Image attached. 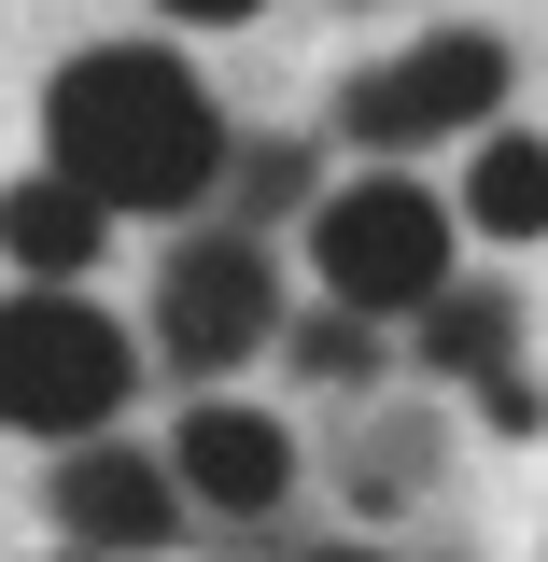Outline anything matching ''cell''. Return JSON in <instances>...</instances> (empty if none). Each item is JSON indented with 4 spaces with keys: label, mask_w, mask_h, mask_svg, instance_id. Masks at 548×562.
Here are the masks:
<instances>
[{
    "label": "cell",
    "mask_w": 548,
    "mask_h": 562,
    "mask_svg": "<svg viewBox=\"0 0 548 562\" xmlns=\"http://www.w3.org/2000/svg\"><path fill=\"white\" fill-rule=\"evenodd\" d=\"M492 113H506V43H492V29H422L409 57L351 70L338 140H366V155H422V140H479Z\"/></svg>",
    "instance_id": "cell-5"
},
{
    "label": "cell",
    "mask_w": 548,
    "mask_h": 562,
    "mask_svg": "<svg viewBox=\"0 0 548 562\" xmlns=\"http://www.w3.org/2000/svg\"><path fill=\"white\" fill-rule=\"evenodd\" d=\"M43 169H70L113 225H183L225 198V113L155 43H85L43 85Z\"/></svg>",
    "instance_id": "cell-1"
},
{
    "label": "cell",
    "mask_w": 548,
    "mask_h": 562,
    "mask_svg": "<svg viewBox=\"0 0 548 562\" xmlns=\"http://www.w3.org/2000/svg\"><path fill=\"white\" fill-rule=\"evenodd\" d=\"M479 394V422L492 436H548V394H535V366H492V380H465Z\"/></svg>",
    "instance_id": "cell-13"
},
{
    "label": "cell",
    "mask_w": 548,
    "mask_h": 562,
    "mask_svg": "<svg viewBox=\"0 0 548 562\" xmlns=\"http://www.w3.org/2000/svg\"><path fill=\"white\" fill-rule=\"evenodd\" d=\"M295 562H394V549H295Z\"/></svg>",
    "instance_id": "cell-15"
},
{
    "label": "cell",
    "mask_w": 548,
    "mask_h": 562,
    "mask_svg": "<svg viewBox=\"0 0 548 562\" xmlns=\"http://www.w3.org/2000/svg\"><path fill=\"white\" fill-rule=\"evenodd\" d=\"M281 338H295V366H310V380H380V324H351V310H310V324H281Z\"/></svg>",
    "instance_id": "cell-12"
},
{
    "label": "cell",
    "mask_w": 548,
    "mask_h": 562,
    "mask_svg": "<svg viewBox=\"0 0 548 562\" xmlns=\"http://www.w3.org/2000/svg\"><path fill=\"white\" fill-rule=\"evenodd\" d=\"M465 211H479L492 239H548V140L535 127H479V155H465Z\"/></svg>",
    "instance_id": "cell-10"
},
{
    "label": "cell",
    "mask_w": 548,
    "mask_h": 562,
    "mask_svg": "<svg viewBox=\"0 0 548 562\" xmlns=\"http://www.w3.org/2000/svg\"><path fill=\"white\" fill-rule=\"evenodd\" d=\"M295 198H324V140H295V127L225 140V225H254V239H268Z\"/></svg>",
    "instance_id": "cell-11"
},
{
    "label": "cell",
    "mask_w": 548,
    "mask_h": 562,
    "mask_svg": "<svg viewBox=\"0 0 548 562\" xmlns=\"http://www.w3.org/2000/svg\"><path fill=\"white\" fill-rule=\"evenodd\" d=\"M99 239H113V211L85 198L70 169L0 183V254H14V281H85V268H99Z\"/></svg>",
    "instance_id": "cell-8"
},
{
    "label": "cell",
    "mask_w": 548,
    "mask_h": 562,
    "mask_svg": "<svg viewBox=\"0 0 548 562\" xmlns=\"http://www.w3.org/2000/svg\"><path fill=\"white\" fill-rule=\"evenodd\" d=\"M281 338V268L254 225H183L169 239V268H155V351L183 366V380H225V366H254Z\"/></svg>",
    "instance_id": "cell-4"
},
{
    "label": "cell",
    "mask_w": 548,
    "mask_h": 562,
    "mask_svg": "<svg viewBox=\"0 0 548 562\" xmlns=\"http://www.w3.org/2000/svg\"><path fill=\"white\" fill-rule=\"evenodd\" d=\"M43 506H57V549L85 562H141V549H183V479H169V450H127V436H85V450H57V479H43Z\"/></svg>",
    "instance_id": "cell-6"
},
{
    "label": "cell",
    "mask_w": 548,
    "mask_h": 562,
    "mask_svg": "<svg viewBox=\"0 0 548 562\" xmlns=\"http://www.w3.org/2000/svg\"><path fill=\"white\" fill-rule=\"evenodd\" d=\"M43 562H85V549H43Z\"/></svg>",
    "instance_id": "cell-16"
},
{
    "label": "cell",
    "mask_w": 548,
    "mask_h": 562,
    "mask_svg": "<svg viewBox=\"0 0 548 562\" xmlns=\"http://www.w3.org/2000/svg\"><path fill=\"white\" fill-rule=\"evenodd\" d=\"M169 479L198 520H268V506H295V422L254 408V394H198L169 436Z\"/></svg>",
    "instance_id": "cell-7"
},
{
    "label": "cell",
    "mask_w": 548,
    "mask_h": 562,
    "mask_svg": "<svg viewBox=\"0 0 548 562\" xmlns=\"http://www.w3.org/2000/svg\"><path fill=\"white\" fill-rule=\"evenodd\" d=\"M155 14H183V29H239V14H268V0H155Z\"/></svg>",
    "instance_id": "cell-14"
},
{
    "label": "cell",
    "mask_w": 548,
    "mask_h": 562,
    "mask_svg": "<svg viewBox=\"0 0 548 562\" xmlns=\"http://www.w3.org/2000/svg\"><path fill=\"white\" fill-rule=\"evenodd\" d=\"M310 281L351 324H409L422 295L450 281V198H422L409 169H366L310 211Z\"/></svg>",
    "instance_id": "cell-3"
},
{
    "label": "cell",
    "mask_w": 548,
    "mask_h": 562,
    "mask_svg": "<svg viewBox=\"0 0 548 562\" xmlns=\"http://www.w3.org/2000/svg\"><path fill=\"white\" fill-rule=\"evenodd\" d=\"M409 351L436 380H492V366H521V295L506 281H436L409 310Z\"/></svg>",
    "instance_id": "cell-9"
},
{
    "label": "cell",
    "mask_w": 548,
    "mask_h": 562,
    "mask_svg": "<svg viewBox=\"0 0 548 562\" xmlns=\"http://www.w3.org/2000/svg\"><path fill=\"white\" fill-rule=\"evenodd\" d=\"M141 394V338L113 310H85V281H14L0 295V436H43V450H85L113 436Z\"/></svg>",
    "instance_id": "cell-2"
}]
</instances>
